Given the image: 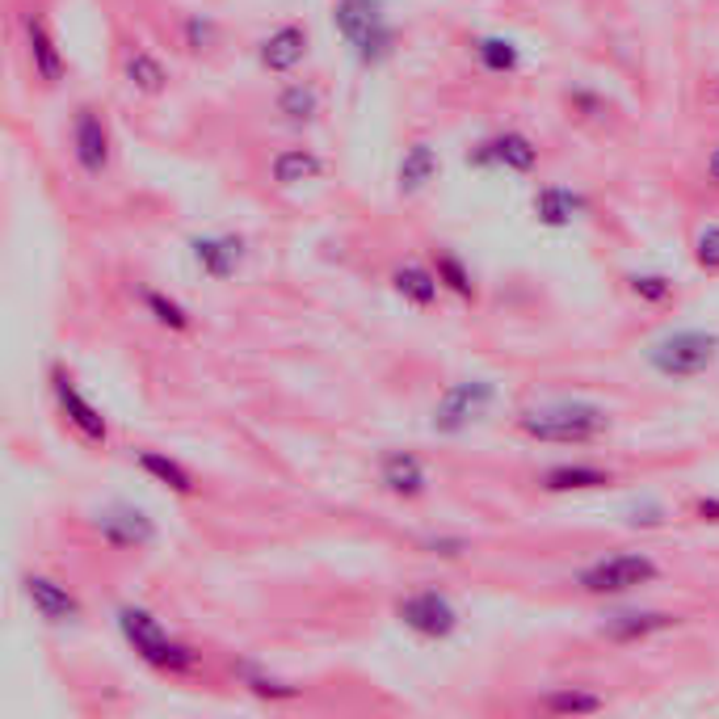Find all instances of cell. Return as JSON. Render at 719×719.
<instances>
[{"label": "cell", "mask_w": 719, "mask_h": 719, "mask_svg": "<svg viewBox=\"0 0 719 719\" xmlns=\"http://www.w3.org/2000/svg\"><path fill=\"white\" fill-rule=\"evenodd\" d=\"M719 354L716 333H698V329H682V333L665 336L648 350V366L665 379H694L703 375Z\"/></svg>", "instance_id": "4"}, {"label": "cell", "mask_w": 719, "mask_h": 719, "mask_svg": "<svg viewBox=\"0 0 719 719\" xmlns=\"http://www.w3.org/2000/svg\"><path fill=\"white\" fill-rule=\"evenodd\" d=\"M316 110H320V93L311 84H286L278 93V114L286 123H311Z\"/></svg>", "instance_id": "26"}, {"label": "cell", "mask_w": 719, "mask_h": 719, "mask_svg": "<svg viewBox=\"0 0 719 719\" xmlns=\"http://www.w3.org/2000/svg\"><path fill=\"white\" fill-rule=\"evenodd\" d=\"M22 593H26V602L34 606V615L47 618V623H72V618H80V602L59 581H52V577H26Z\"/></svg>", "instance_id": "13"}, {"label": "cell", "mask_w": 719, "mask_h": 719, "mask_svg": "<svg viewBox=\"0 0 719 719\" xmlns=\"http://www.w3.org/2000/svg\"><path fill=\"white\" fill-rule=\"evenodd\" d=\"M391 286H396L409 304H416V308H434L437 290H442L437 274L434 270H425V265H400V270L391 274Z\"/></svg>", "instance_id": "22"}, {"label": "cell", "mask_w": 719, "mask_h": 719, "mask_svg": "<svg viewBox=\"0 0 719 719\" xmlns=\"http://www.w3.org/2000/svg\"><path fill=\"white\" fill-rule=\"evenodd\" d=\"M98 535H102V543H110V547L130 551V547H148V543L156 539V526L144 510L118 505V510H105V514L98 517Z\"/></svg>", "instance_id": "10"}, {"label": "cell", "mask_w": 719, "mask_h": 719, "mask_svg": "<svg viewBox=\"0 0 719 719\" xmlns=\"http://www.w3.org/2000/svg\"><path fill=\"white\" fill-rule=\"evenodd\" d=\"M333 26L354 47L362 68H379L396 52V30L387 26L384 0H336Z\"/></svg>", "instance_id": "3"}, {"label": "cell", "mask_w": 719, "mask_h": 719, "mask_svg": "<svg viewBox=\"0 0 719 719\" xmlns=\"http://www.w3.org/2000/svg\"><path fill=\"white\" fill-rule=\"evenodd\" d=\"M144 308L152 311L156 324H164V329H173V333H185V329H190V311L181 308L178 299L160 295V290H144Z\"/></svg>", "instance_id": "30"}, {"label": "cell", "mask_w": 719, "mask_h": 719, "mask_svg": "<svg viewBox=\"0 0 719 719\" xmlns=\"http://www.w3.org/2000/svg\"><path fill=\"white\" fill-rule=\"evenodd\" d=\"M627 286H631V295L643 299V304H665L669 295H673V283H669L665 274H631Z\"/></svg>", "instance_id": "31"}, {"label": "cell", "mask_w": 719, "mask_h": 719, "mask_svg": "<svg viewBox=\"0 0 719 719\" xmlns=\"http://www.w3.org/2000/svg\"><path fill=\"white\" fill-rule=\"evenodd\" d=\"M677 627V615H665V610H627V615H615L602 623V636L615 643H636L648 640L657 631H669Z\"/></svg>", "instance_id": "15"}, {"label": "cell", "mask_w": 719, "mask_h": 719, "mask_svg": "<svg viewBox=\"0 0 719 719\" xmlns=\"http://www.w3.org/2000/svg\"><path fill=\"white\" fill-rule=\"evenodd\" d=\"M434 274H437V283L446 286V290H455L459 299H476V283H471L467 265H463V261L455 258V253H437Z\"/></svg>", "instance_id": "29"}, {"label": "cell", "mask_w": 719, "mask_h": 719, "mask_svg": "<svg viewBox=\"0 0 719 719\" xmlns=\"http://www.w3.org/2000/svg\"><path fill=\"white\" fill-rule=\"evenodd\" d=\"M118 631L139 652V661L160 669V673H190V669H198V661H203V652H194L190 643L173 640L164 631V623L152 610H144V606H123L118 610Z\"/></svg>", "instance_id": "2"}, {"label": "cell", "mask_w": 719, "mask_h": 719, "mask_svg": "<svg viewBox=\"0 0 719 719\" xmlns=\"http://www.w3.org/2000/svg\"><path fill=\"white\" fill-rule=\"evenodd\" d=\"M72 156L89 178H102L110 169V127L93 105H80L72 118Z\"/></svg>", "instance_id": "9"}, {"label": "cell", "mask_w": 719, "mask_h": 719, "mask_svg": "<svg viewBox=\"0 0 719 719\" xmlns=\"http://www.w3.org/2000/svg\"><path fill=\"white\" fill-rule=\"evenodd\" d=\"M379 480L391 497H404V501H416L421 492L430 489V476H425V463L409 455V450H387L379 459Z\"/></svg>", "instance_id": "12"}, {"label": "cell", "mask_w": 719, "mask_h": 719, "mask_svg": "<svg viewBox=\"0 0 719 719\" xmlns=\"http://www.w3.org/2000/svg\"><path fill=\"white\" fill-rule=\"evenodd\" d=\"M437 178V152L434 144H425V139H416L404 160H400V194L412 198V194H421L430 181Z\"/></svg>", "instance_id": "20"}, {"label": "cell", "mask_w": 719, "mask_h": 719, "mask_svg": "<svg viewBox=\"0 0 719 719\" xmlns=\"http://www.w3.org/2000/svg\"><path fill=\"white\" fill-rule=\"evenodd\" d=\"M127 80L139 89V93H148V98H156V93L169 89V72H164V64L148 52H135L127 59Z\"/></svg>", "instance_id": "24"}, {"label": "cell", "mask_w": 719, "mask_h": 719, "mask_svg": "<svg viewBox=\"0 0 719 719\" xmlns=\"http://www.w3.org/2000/svg\"><path fill=\"white\" fill-rule=\"evenodd\" d=\"M26 52L34 64V77L43 84H59L64 80V52L55 47L52 30L43 18H26Z\"/></svg>", "instance_id": "16"}, {"label": "cell", "mask_w": 719, "mask_h": 719, "mask_svg": "<svg viewBox=\"0 0 719 719\" xmlns=\"http://www.w3.org/2000/svg\"><path fill=\"white\" fill-rule=\"evenodd\" d=\"M665 522V510L661 505H636L631 510V526H661Z\"/></svg>", "instance_id": "35"}, {"label": "cell", "mask_w": 719, "mask_h": 719, "mask_svg": "<svg viewBox=\"0 0 719 719\" xmlns=\"http://www.w3.org/2000/svg\"><path fill=\"white\" fill-rule=\"evenodd\" d=\"M694 261H698L703 270H719V228L716 224H707V228L698 231V240H694Z\"/></svg>", "instance_id": "32"}, {"label": "cell", "mask_w": 719, "mask_h": 719, "mask_svg": "<svg viewBox=\"0 0 719 719\" xmlns=\"http://www.w3.org/2000/svg\"><path fill=\"white\" fill-rule=\"evenodd\" d=\"M661 577V568L652 564L648 556H636V551H623V556H610V560H597L590 564L577 585L585 593H631L640 585H652Z\"/></svg>", "instance_id": "5"}, {"label": "cell", "mask_w": 719, "mask_h": 719, "mask_svg": "<svg viewBox=\"0 0 719 719\" xmlns=\"http://www.w3.org/2000/svg\"><path fill=\"white\" fill-rule=\"evenodd\" d=\"M215 43V22H206V18H185V47L190 52H206Z\"/></svg>", "instance_id": "33"}, {"label": "cell", "mask_w": 719, "mask_h": 719, "mask_svg": "<svg viewBox=\"0 0 719 719\" xmlns=\"http://www.w3.org/2000/svg\"><path fill=\"white\" fill-rule=\"evenodd\" d=\"M425 551H434V556H446V560H455V556H463L467 551V539H425Z\"/></svg>", "instance_id": "34"}, {"label": "cell", "mask_w": 719, "mask_h": 719, "mask_svg": "<svg viewBox=\"0 0 719 719\" xmlns=\"http://www.w3.org/2000/svg\"><path fill=\"white\" fill-rule=\"evenodd\" d=\"M707 178H711V181L719 185V148H716L711 156H707Z\"/></svg>", "instance_id": "37"}, {"label": "cell", "mask_w": 719, "mask_h": 719, "mask_svg": "<svg viewBox=\"0 0 719 719\" xmlns=\"http://www.w3.org/2000/svg\"><path fill=\"white\" fill-rule=\"evenodd\" d=\"M476 59H480L484 72L505 77V72H514L517 64H522V52H517L510 38H480V43H476Z\"/></svg>", "instance_id": "27"}, {"label": "cell", "mask_w": 719, "mask_h": 719, "mask_svg": "<svg viewBox=\"0 0 719 719\" xmlns=\"http://www.w3.org/2000/svg\"><path fill=\"white\" fill-rule=\"evenodd\" d=\"M543 711H551V716H597L602 711V698L590 691H551L547 698L539 703Z\"/></svg>", "instance_id": "25"}, {"label": "cell", "mask_w": 719, "mask_h": 719, "mask_svg": "<svg viewBox=\"0 0 719 719\" xmlns=\"http://www.w3.org/2000/svg\"><path fill=\"white\" fill-rule=\"evenodd\" d=\"M52 396H55V404H59V412L68 416V425H72L80 437H89V442H98V446L110 442V425H105V416L80 396L77 384H72V375H68L64 366H55L52 370Z\"/></svg>", "instance_id": "8"}, {"label": "cell", "mask_w": 719, "mask_h": 719, "mask_svg": "<svg viewBox=\"0 0 719 719\" xmlns=\"http://www.w3.org/2000/svg\"><path fill=\"white\" fill-rule=\"evenodd\" d=\"M236 673H240V682H244L249 691L258 694V698H299V686H290V682H278V677L261 673L253 661H240V665H236Z\"/></svg>", "instance_id": "28"}, {"label": "cell", "mask_w": 719, "mask_h": 719, "mask_svg": "<svg viewBox=\"0 0 719 719\" xmlns=\"http://www.w3.org/2000/svg\"><path fill=\"white\" fill-rule=\"evenodd\" d=\"M585 210H590V203L581 194L564 190V185H543L539 194H535V215H539V224H547V228H568Z\"/></svg>", "instance_id": "17"}, {"label": "cell", "mask_w": 719, "mask_h": 719, "mask_svg": "<svg viewBox=\"0 0 719 719\" xmlns=\"http://www.w3.org/2000/svg\"><path fill=\"white\" fill-rule=\"evenodd\" d=\"M694 514L703 517V522H719V501H716V497H703V501H694Z\"/></svg>", "instance_id": "36"}, {"label": "cell", "mask_w": 719, "mask_h": 719, "mask_svg": "<svg viewBox=\"0 0 719 719\" xmlns=\"http://www.w3.org/2000/svg\"><path fill=\"white\" fill-rule=\"evenodd\" d=\"M324 173V160L308 148H286L274 160V181L278 185H304V181H316Z\"/></svg>", "instance_id": "23"}, {"label": "cell", "mask_w": 719, "mask_h": 719, "mask_svg": "<svg viewBox=\"0 0 719 719\" xmlns=\"http://www.w3.org/2000/svg\"><path fill=\"white\" fill-rule=\"evenodd\" d=\"M547 492H585V489H606L610 484V471L590 467V463H560L551 471H543L539 480Z\"/></svg>", "instance_id": "19"}, {"label": "cell", "mask_w": 719, "mask_h": 719, "mask_svg": "<svg viewBox=\"0 0 719 719\" xmlns=\"http://www.w3.org/2000/svg\"><path fill=\"white\" fill-rule=\"evenodd\" d=\"M396 615L400 623L416 631L421 640H450L455 636V627H459V610L450 606V597L437 590H421V593H409L400 606H396Z\"/></svg>", "instance_id": "7"}, {"label": "cell", "mask_w": 719, "mask_h": 719, "mask_svg": "<svg viewBox=\"0 0 719 719\" xmlns=\"http://www.w3.org/2000/svg\"><path fill=\"white\" fill-rule=\"evenodd\" d=\"M489 152H492V164H501V169H510V173H530V169L539 164L535 139L522 135V130H501L497 139H489Z\"/></svg>", "instance_id": "18"}, {"label": "cell", "mask_w": 719, "mask_h": 719, "mask_svg": "<svg viewBox=\"0 0 719 719\" xmlns=\"http://www.w3.org/2000/svg\"><path fill=\"white\" fill-rule=\"evenodd\" d=\"M190 249H194V261L203 265V274L215 278V283L231 278L244 261V240L240 236H194Z\"/></svg>", "instance_id": "11"}, {"label": "cell", "mask_w": 719, "mask_h": 719, "mask_svg": "<svg viewBox=\"0 0 719 719\" xmlns=\"http://www.w3.org/2000/svg\"><path fill=\"white\" fill-rule=\"evenodd\" d=\"M304 55H308V30L304 26H278L265 43H261V68L265 72H274V77H283V72H295L299 64H304Z\"/></svg>", "instance_id": "14"}, {"label": "cell", "mask_w": 719, "mask_h": 719, "mask_svg": "<svg viewBox=\"0 0 719 719\" xmlns=\"http://www.w3.org/2000/svg\"><path fill=\"white\" fill-rule=\"evenodd\" d=\"M492 396H497V387L489 379H467V384H450L442 391V400H437L434 409V430L437 434H463L471 421H480L484 412H489Z\"/></svg>", "instance_id": "6"}, {"label": "cell", "mask_w": 719, "mask_h": 719, "mask_svg": "<svg viewBox=\"0 0 719 719\" xmlns=\"http://www.w3.org/2000/svg\"><path fill=\"white\" fill-rule=\"evenodd\" d=\"M139 467L152 476L156 484H164V489H173L178 497H194L198 484H194V476L181 467L178 459H169V455H160V450H139Z\"/></svg>", "instance_id": "21"}, {"label": "cell", "mask_w": 719, "mask_h": 719, "mask_svg": "<svg viewBox=\"0 0 719 719\" xmlns=\"http://www.w3.org/2000/svg\"><path fill=\"white\" fill-rule=\"evenodd\" d=\"M517 430L535 442H560V446H581L610 430V412L590 404V400H556L517 416Z\"/></svg>", "instance_id": "1"}]
</instances>
